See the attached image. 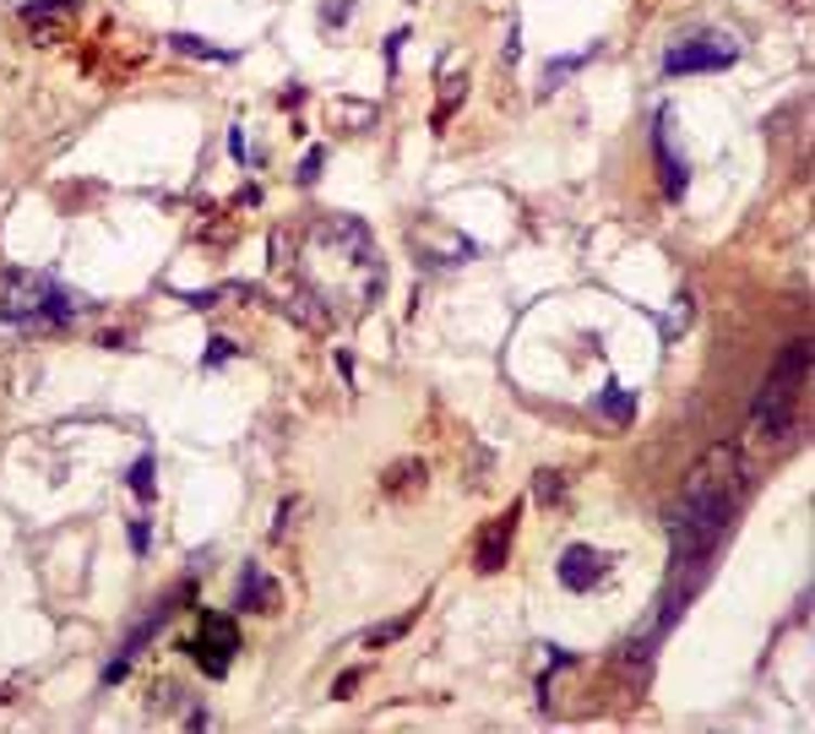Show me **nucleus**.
Returning <instances> with one entry per match:
<instances>
[{
  "label": "nucleus",
  "mask_w": 815,
  "mask_h": 734,
  "mask_svg": "<svg viewBox=\"0 0 815 734\" xmlns=\"http://www.w3.org/2000/svg\"><path fill=\"white\" fill-rule=\"evenodd\" d=\"M734 495H739V447H712L680 501L669 506V544H674V577H669V593H663V620L658 631H669L680 620V604L707 582V561L717 555V544L728 539V523H734Z\"/></svg>",
  "instance_id": "f257e3e1"
},
{
  "label": "nucleus",
  "mask_w": 815,
  "mask_h": 734,
  "mask_svg": "<svg viewBox=\"0 0 815 734\" xmlns=\"http://www.w3.org/2000/svg\"><path fill=\"white\" fill-rule=\"evenodd\" d=\"M609 566H615V561H609L604 550H593V544H566L555 571H560V582H566L571 593H593V588L609 577Z\"/></svg>",
  "instance_id": "0eeeda50"
},
{
  "label": "nucleus",
  "mask_w": 815,
  "mask_h": 734,
  "mask_svg": "<svg viewBox=\"0 0 815 734\" xmlns=\"http://www.w3.org/2000/svg\"><path fill=\"white\" fill-rule=\"evenodd\" d=\"M652 147H658V164H663V191H669V196H685V158H680V153H674V142H669V110L658 115Z\"/></svg>",
  "instance_id": "9d476101"
},
{
  "label": "nucleus",
  "mask_w": 815,
  "mask_h": 734,
  "mask_svg": "<svg viewBox=\"0 0 815 734\" xmlns=\"http://www.w3.org/2000/svg\"><path fill=\"white\" fill-rule=\"evenodd\" d=\"M598 414H609L615 425H631L636 403H631V392H625V387H604V398H598Z\"/></svg>",
  "instance_id": "9b49d317"
},
{
  "label": "nucleus",
  "mask_w": 815,
  "mask_h": 734,
  "mask_svg": "<svg viewBox=\"0 0 815 734\" xmlns=\"http://www.w3.org/2000/svg\"><path fill=\"white\" fill-rule=\"evenodd\" d=\"M82 310H88V299L72 294L66 283L44 278V272H7L0 278V326L39 332V326H66Z\"/></svg>",
  "instance_id": "7ed1b4c3"
},
{
  "label": "nucleus",
  "mask_w": 815,
  "mask_h": 734,
  "mask_svg": "<svg viewBox=\"0 0 815 734\" xmlns=\"http://www.w3.org/2000/svg\"><path fill=\"white\" fill-rule=\"evenodd\" d=\"M229 359H234V343H229V337H212V343H207V353H202L207 371H218V364H229Z\"/></svg>",
  "instance_id": "dca6fc26"
},
{
  "label": "nucleus",
  "mask_w": 815,
  "mask_h": 734,
  "mask_svg": "<svg viewBox=\"0 0 815 734\" xmlns=\"http://www.w3.org/2000/svg\"><path fill=\"white\" fill-rule=\"evenodd\" d=\"M419 474H425L419 463H402L397 474H386V490H391V485H397V490H402V485H419Z\"/></svg>",
  "instance_id": "a211bd4d"
},
{
  "label": "nucleus",
  "mask_w": 815,
  "mask_h": 734,
  "mask_svg": "<svg viewBox=\"0 0 815 734\" xmlns=\"http://www.w3.org/2000/svg\"><path fill=\"white\" fill-rule=\"evenodd\" d=\"M517 517H522V501H517V506H506V512L484 528V539H479V550H474V566H479V571H501V566H506V555H512V533H517Z\"/></svg>",
  "instance_id": "1a4fd4ad"
},
{
  "label": "nucleus",
  "mask_w": 815,
  "mask_h": 734,
  "mask_svg": "<svg viewBox=\"0 0 815 734\" xmlns=\"http://www.w3.org/2000/svg\"><path fill=\"white\" fill-rule=\"evenodd\" d=\"M272 588H267V577H261V566H250L245 571V582H240V598H234V609H256V598H267Z\"/></svg>",
  "instance_id": "ddd939ff"
},
{
  "label": "nucleus",
  "mask_w": 815,
  "mask_h": 734,
  "mask_svg": "<svg viewBox=\"0 0 815 734\" xmlns=\"http://www.w3.org/2000/svg\"><path fill=\"white\" fill-rule=\"evenodd\" d=\"M566 495V474H555V468H544L539 479H533V501H544V506H555Z\"/></svg>",
  "instance_id": "4468645a"
},
{
  "label": "nucleus",
  "mask_w": 815,
  "mask_h": 734,
  "mask_svg": "<svg viewBox=\"0 0 815 734\" xmlns=\"http://www.w3.org/2000/svg\"><path fill=\"white\" fill-rule=\"evenodd\" d=\"M131 550L147 555V523H131Z\"/></svg>",
  "instance_id": "aec40b11"
},
{
  "label": "nucleus",
  "mask_w": 815,
  "mask_h": 734,
  "mask_svg": "<svg viewBox=\"0 0 815 734\" xmlns=\"http://www.w3.org/2000/svg\"><path fill=\"white\" fill-rule=\"evenodd\" d=\"M804 376H810V337H793V343L777 353L766 387L755 392V409H750V436H755V441H777V436L788 430L793 403H799V392H804Z\"/></svg>",
  "instance_id": "20e7f679"
},
{
  "label": "nucleus",
  "mask_w": 815,
  "mask_h": 734,
  "mask_svg": "<svg viewBox=\"0 0 815 734\" xmlns=\"http://www.w3.org/2000/svg\"><path fill=\"white\" fill-rule=\"evenodd\" d=\"M126 485H131L142 501H147V495H153V458H137V468L126 474Z\"/></svg>",
  "instance_id": "2eb2a0df"
},
{
  "label": "nucleus",
  "mask_w": 815,
  "mask_h": 734,
  "mask_svg": "<svg viewBox=\"0 0 815 734\" xmlns=\"http://www.w3.org/2000/svg\"><path fill=\"white\" fill-rule=\"evenodd\" d=\"M169 615H174V604H153V609L142 615V626H137V631H131V636L120 642V653H115V658L104 664V685H120V680H126V669H131V664L142 658V647H147V642H153V636L164 631V620H169Z\"/></svg>",
  "instance_id": "6e6552de"
},
{
  "label": "nucleus",
  "mask_w": 815,
  "mask_h": 734,
  "mask_svg": "<svg viewBox=\"0 0 815 734\" xmlns=\"http://www.w3.org/2000/svg\"><path fill=\"white\" fill-rule=\"evenodd\" d=\"M169 44H174L180 55H196V61H234V50H212V44H207V39H196V34H174Z\"/></svg>",
  "instance_id": "f8f14e48"
},
{
  "label": "nucleus",
  "mask_w": 815,
  "mask_h": 734,
  "mask_svg": "<svg viewBox=\"0 0 815 734\" xmlns=\"http://www.w3.org/2000/svg\"><path fill=\"white\" fill-rule=\"evenodd\" d=\"M342 115H348V120H353V126H370V110H364V104H353V110H348V104H342Z\"/></svg>",
  "instance_id": "412c9836"
},
{
  "label": "nucleus",
  "mask_w": 815,
  "mask_h": 734,
  "mask_svg": "<svg viewBox=\"0 0 815 734\" xmlns=\"http://www.w3.org/2000/svg\"><path fill=\"white\" fill-rule=\"evenodd\" d=\"M739 61V39L728 34H690L680 44L663 50V72L669 77H690V72H728Z\"/></svg>",
  "instance_id": "39448f33"
},
{
  "label": "nucleus",
  "mask_w": 815,
  "mask_h": 734,
  "mask_svg": "<svg viewBox=\"0 0 815 734\" xmlns=\"http://www.w3.org/2000/svg\"><path fill=\"white\" fill-rule=\"evenodd\" d=\"M299 278L332 316H364L380 299V250L359 218L326 213L299 240Z\"/></svg>",
  "instance_id": "f03ea898"
},
{
  "label": "nucleus",
  "mask_w": 815,
  "mask_h": 734,
  "mask_svg": "<svg viewBox=\"0 0 815 734\" xmlns=\"http://www.w3.org/2000/svg\"><path fill=\"white\" fill-rule=\"evenodd\" d=\"M407 626H414V615H402V620H386V626H375V631H370L364 642H370V647H380V642H391V636H402Z\"/></svg>",
  "instance_id": "f3484780"
},
{
  "label": "nucleus",
  "mask_w": 815,
  "mask_h": 734,
  "mask_svg": "<svg viewBox=\"0 0 815 734\" xmlns=\"http://www.w3.org/2000/svg\"><path fill=\"white\" fill-rule=\"evenodd\" d=\"M234 647H240V631H234V620H229V615H202V636L191 642L196 664H202L207 674H229V664H234Z\"/></svg>",
  "instance_id": "423d86ee"
},
{
  "label": "nucleus",
  "mask_w": 815,
  "mask_h": 734,
  "mask_svg": "<svg viewBox=\"0 0 815 734\" xmlns=\"http://www.w3.org/2000/svg\"><path fill=\"white\" fill-rule=\"evenodd\" d=\"M321 158H326V153H321V147H315V153H310V158H305V164H299V180H315V169H321Z\"/></svg>",
  "instance_id": "6ab92c4d"
}]
</instances>
